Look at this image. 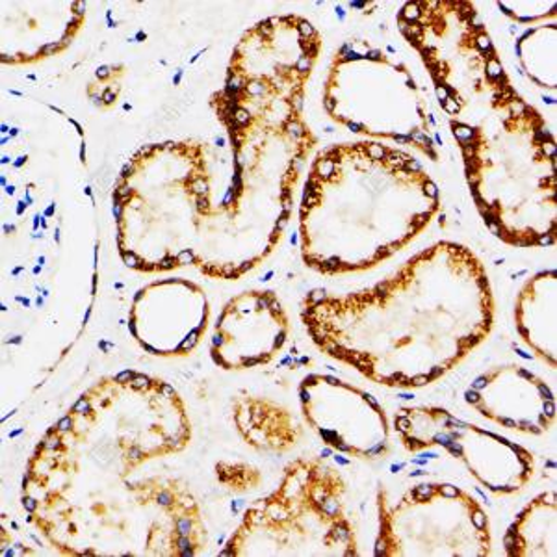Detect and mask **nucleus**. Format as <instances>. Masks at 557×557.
I'll list each match as a JSON object with an SVG mask.
<instances>
[{"label":"nucleus","mask_w":557,"mask_h":557,"mask_svg":"<svg viewBox=\"0 0 557 557\" xmlns=\"http://www.w3.org/2000/svg\"><path fill=\"white\" fill-rule=\"evenodd\" d=\"M494 307L483 260L443 240L361 290L309 292L301 322L331 359L375 385L414 391L450 374L487 341Z\"/></svg>","instance_id":"1"},{"label":"nucleus","mask_w":557,"mask_h":557,"mask_svg":"<svg viewBox=\"0 0 557 557\" xmlns=\"http://www.w3.org/2000/svg\"><path fill=\"white\" fill-rule=\"evenodd\" d=\"M441 191L411 152L361 139L323 147L299 203V251L322 275L362 273L430 227Z\"/></svg>","instance_id":"2"},{"label":"nucleus","mask_w":557,"mask_h":557,"mask_svg":"<svg viewBox=\"0 0 557 557\" xmlns=\"http://www.w3.org/2000/svg\"><path fill=\"white\" fill-rule=\"evenodd\" d=\"M21 502L28 524L60 556L197 557L209 550L201 502L178 475L127 478Z\"/></svg>","instance_id":"3"},{"label":"nucleus","mask_w":557,"mask_h":557,"mask_svg":"<svg viewBox=\"0 0 557 557\" xmlns=\"http://www.w3.org/2000/svg\"><path fill=\"white\" fill-rule=\"evenodd\" d=\"M228 172L231 160L222 159L207 139L139 147L112 190L123 264L138 273L196 268L199 236L227 188Z\"/></svg>","instance_id":"4"},{"label":"nucleus","mask_w":557,"mask_h":557,"mask_svg":"<svg viewBox=\"0 0 557 557\" xmlns=\"http://www.w3.org/2000/svg\"><path fill=\"white\" fill-rule=\"evenodd\" d=\"M348 491L327 459H294L277 485L247 507L220 556H361Z\"/></svg>","instance_id":"5"},{"label":"nucleus","mask_w":557,"mask_h":557,"mask_svg":"<svg viewBox=\"0 0 557 557\" xmlns=\"http://www.w3.org/2000/svg\"><path fill=\"white\" fill-rule=\"evenodd\" d=\"M322 104L349 133L411 147L433 162L441 159L437 125L424 88L406 62L368 39H346L333 52Z\"/></svg>","instance_id":"6"},{"label":"nucleus","mask_w":557,"mask_h":557,"mask_svg":"<svg viewBox=\"0 0 557 557\" xmlns=\"http://www.w3.org/2000/svg\"><path fill=\"white\" fill-rule=\"evenodd\" d=\"M62 418L123 451L138 470L186 450L194 435L188 406L177 388L134 370L97 380Z\"/></svg>","instance_id":"7"},{"label":"nucleus","mask_w":557,"mask_h":557,"mask_svg":"<svg viewBox=\"0 0 557 557\" xmlns=\"http://www.w3.org/2000/svg\"><path fill=\"white\" fill-rule=\"evenodd\" d=\"M377 557H485L493 532L485 507L454 483L422 482L393 498L375 493Z\"/></svg>","instance_id":"8"},{"label":"nucleus","mask_w":557,"mask_h":557,"mask_svg":"<svg viewBox=\"0 0 557 557\" xmlns=\"http://www.w3.org/2000/svg\"><path fill=\"white\" fill-rule=\"evenodd\" d=\"M394 430L411 454L433 448L450 454L494 496L520 493L535 474V456L528 448L444 407H401L394 414Z\"/></svg>","instance_id":"9"},{"label":"nucleus","mask_w":557,"mask_h":557,"mask_svg":"<svg viewBox=\"0 0 557 557\" xmlns=\"http://www.w3.org/2000/svg\"><path fill=\"white\" fill-rule=\"evenodd\" d=\"M304 422L331 450L361 461L393 451L391 420L372 394L335 375H305L298 386Z\"/></svg>","instance_id":"10"},{"label":"nucleus","mask_w":557,"mask_h":557,"mask_svg":"<svg viewBox=\"0 0 557 557\" xmlns=\"http://www.w3.org/2000/svg\"><path fill=\"white\" fill-rule=\"evenodd\" d=\"M128 333L152 357L181 359L203 343L210 299L203 286L184 277L157 278L134 294Z\"/></svg>","instance_id":"11"},{"label":"nucleus","mask_w":557,"mask_h":557,"mask_svg":"<svg viewBox=\"0 0 557 557\" xmlns=\"http://www.w3.org/2000/svg\"><path fill=\"white\" fill-rule=\"evenodd\" d=\"M290 336V317L277 294L253 288L223 305L210 336V359L223 372L267 367Z\"/></svg>","instance_id":"12"},{"label":"nucleus","mask_w":557,"mask_h":557,"mask_svg":"<svg viewBox=\"0 0 557 557\" xmlns=\"http://www.w3.org/2000/svg\"><path fill=\"white\" fill-rule=\"evenodd\" d=\"M465 401L488 422L520 435H545L556 422V396L548 383L515 362L478 375Z\"/></svg>","instance_id":"13"},{"label":"nucleus","mask_w":557,"mask_h":557,"mask_svg":"<svg viewBox=\"0 0 557 557\" xmlns=\"http://www.w3.org/2000/svg\"><path fill=\"white\" fill-rule=\"evenodd\" d=\"M7 2V0H4ZM2 8L4 65H33L70 49L88 17L84 2H7Z\"/></svg>","instance_id":"14"},{"label":"nucleus","mask_w":557,"mask_h":557,"mask_svg":"<svg viewBox=\"0 0 557 557\" xmlns=\"http://www.w3.org/2000/svg\"><path fill=\"white\" fill-rule=\"evenodd\" d=\"M231 412L238 437L259 454L285 456L304 441L305 422L275 399L259 394H236L231 399Z\"/></svg>","instance_id":"15"},{"label":"nucleus","mask_w":557,"mask_h":557,"mask_svg":"<svg viewBox=\"0 0 557 557\" xmlns=\"http://www.w3.org/2000/svg\"><path fill=\"white\" fill-rule=\"evenodd\" d=\"M515 327L546 367H557V272L535 273L515 299Z\"/></svg>","instance_id":"16"},{"label":"nucleus","mask_w":557,"mask_h":557,"mask_svg":"<svg viewBox=\"0 0 557 557\" xmlns=\"http://www.w3.org/2000/svg\"><path fill=\"white\" fill-rule=\"evenodd\" d=\"M509 557L557 556V496L545 491L528 502L504 535Z\"/></svg>","instance_id":"17"},{"label":"nucleus","mask_w":557,"mask_h":557,"mask_svg":"<svg viewBox=\"0 0 557 557\" xmlns=\"http://www.w3.org/2000/svg\"><path fill=\"white\" fill-rule=\"evenodd\" d=\"M556 41V23H541L522 34L515 47L524 75L539 88L550 91L557 86Z\"/></svg>","instance_id":"18"},{"label":"nucleus","mask_w":557,"mask_h":557,"mask_svg":"<svg viewBox=\"0 0 557 557\" xmlns=\"http://www.w3.org/2000/svg\"><path fill=\"white\" fill-rule=\"evenodd\" d=\"M214 478L225 491L233 494L253 493L264 483V472L253 462L242 459H222L215 462Z\"/></svg>","instance_id":"19"},{"label":"nucleus","mask_w":557,"mask_h":557,"mask_svg":"<svg viewBox=\"0 0 557 557\" xmlns=\"http://www.w3.org/2000/svg\"><path fill=\"white\" fill-rule=\"evenodd\" d=\"M498 8L519 25H539L548 17L556 21V2H498Z\"/></svg>","instance_id":"20"}]
</instances>
